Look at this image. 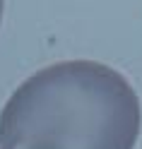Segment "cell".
<instances>
[{"label": "cell", "mask_w": 142, "mask_h": 149, "mask_svg": "<svg viewBox=\"0 0 142 149\" xmlns=\"http://www.w3.org/2000/svg\"><path fill=\"white\" fill-rule=\"evenodd\" d=\"M137 91L97 60H63L34 72L0 111V149H135Z\"/></svg>", "instance_id": "1"}, {"label": "cell", "mask_w": 142, "mask_h": 149, "mask_svg": "<svg viewBox=\"0 0 142 149\" xmlns=\"http://www.w3.org/2000/svg\"><path fill=\"white\" fill-rule=\"evenodd\" d=\"M3 15H5V0H0V22H3Z\"/></svg>", "instance_id": "2"}]
</instances>
